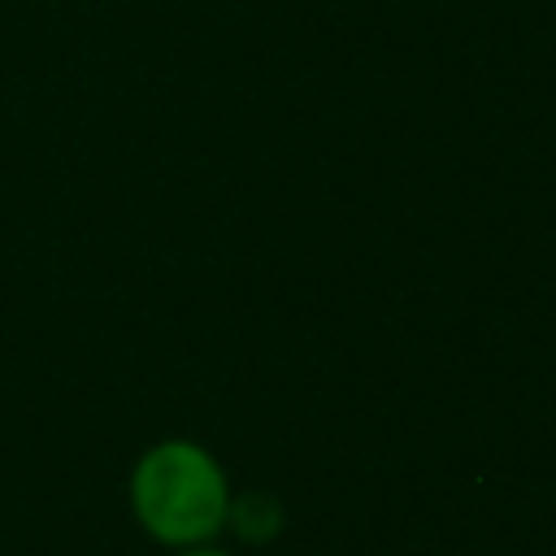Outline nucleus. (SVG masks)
<instances>
[{
	"label": "nucleus",
	"mask_w": 556,
	"mask_h": 556,
	"mask_svg": "<svg viewBox=\"0 0 556 556\" xmlns=\"http://www.w3.org/2000/svg\"><path fill=\"white\" fill-rule=\"evenodd\" d=\"M230 478L195 439H161L130 469V508L143 534L161 547L217 543L230 521Z\"/></svg>",
	"instance_id": "1"
},
{
	"label": "nucleus",
	"mask_w": 556,
	"mask_h": 556,
	"mask_svg": "<svg viewBox=\"0 0 556 556\" xmlns=\"http://www.w3.org/2000/svg\"><path fill=\"white\" fill-rule=\"evenodd\" d=\"M243 543H269L282 530V508L274 495H235L230 500V521H226Z\"/></svg>",
	"instance_id": "2"
},
{
	"label": "nucleus",
	"mask_w": 556,
	"mask_h": 556,
	"mask_svg": "<svg viewBox=\"0 0 556 556\" xmlns=\"http://www.w3.org/2000/svg\"><path fill=\"white\" fill-rule=\"evenodd\" d=\"M174 556H230V552L217 547V543H200V547H178Z\"/></svg>",
	"instance_id": "3"
}]
</instances>
